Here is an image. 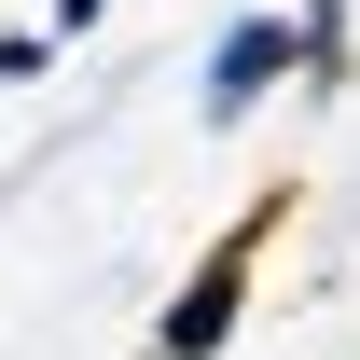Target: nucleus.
I'll return each instance as SVG.
<instances>
[{
	"mask_svg": "<svg viewBox=\"0 0 360 360\" xmlns=\"http://www.w3.org/2000/svg\"><path fill=\"white\" fill-rule=\"evenodd\" d=\"M264 222H277V208H250V222H236L222 250H208V264L180 277V305L153 319V347H167V360H222V333H236V305H250V250H264Z\"/></svg>",
	"mask_w": 360,
	"mask_h": 360,
	"instance_id": "nucleus-1",
	"label": "nucleus"
},
{
	"mask_svg": "<svg viewBox=\"0 0 360 360\" xmlns=\"http://www.w3.org/2000/svg\"><path fill=\"white\" fill-rule=\"evenodd\" d=\"M305 70V28L291 14H236L222 42H208V111H250V97H277Z\"/></svg>",
	"mask_w": 360,
	"mask_h": 360,
	"instance_id": "nucleus-2",
	"label": "nucleus"
},
{
	"mask_svg": "<svg viewBox=\"0 0 360 360\" xmlns=\"http://www.w3.org/2000/svg\"><path fill=\"white\" fill-rule=\"evenodd\" d=\"M305 84H347V0H305Z\"/></svg>",
	"mask_w": 360,
	"mask_h": 360,
	"instance_id": "nucleus-3",
	"label": "nucleus"
},
{
	"mask_svg": "<svg viewBox=\"0 0 360 360\" xmlns=\"http://www.w3.org/2000/svg\"><path fill=\"white\" fill-rule=\"evenodd\" d=\"M28 70H56V28H14L0 42V84H28Z\"/></svg>",
	"mask_w": 360,
	"mask_h": 360,
	"instance_id": "nucleus-4",
	"label": "nucleus"
},
{
	"mask_svg": "<svg viewBox=\"0 0 360 360\" xmlns=\"http://www.w3.org/2000/svg\"><path fill=\"white\" fill-rule=\"evenodd\" d=\"M97 14H111V0H56V42H84V28H97Z\"/></svg>",
	"mask_w": 360,
	"mask_h": 360,
	"instance_id": "nucleus-5",
	"label": "nucleus"
}]
</instances>
